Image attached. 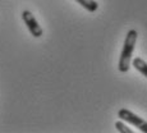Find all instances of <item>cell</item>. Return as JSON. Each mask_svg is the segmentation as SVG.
I'll list each match as a JSON object with an SVG mask.
<instances>
[{"label":"cell","mask_w":147,"mask_h":133,"mask_svg":"<svg viewBox=\"0 0 147 133\" xmlns=\"http://www.w3.org/2000/svg\"><path fill=\"white\" fill-rule=\"evenodd\" d=\"M138 38V32L136 30H129L125 36L123 45V50H121L120 58H119V64H118V69L120 73H127L131 68V61H132V55L134 51L136 42Z\"/></svg>","instance_id":"1"},{"label":"cell","mask_w":147,"mask_h":133,"mask_svg":"<svg viewBox=\"0 0 147 133\" xmlns=\"http://www.w3.org/2000/svg\"><path fill=\"white\" fill-rule=\"evenodd\" d=\"M118 117H119L121 120L128 122L129 124H132L133 127L138 128L140 131L147 133V122L145 119H142L141 117H138V115H136L134 113H132L131 110L123 107V109H120L119 111H118Z\"/></svg>","instance_id":"2"},{"label":"cell","mask_w":147,"mask_h":133,"mask_svg":"<svg viewBox=\"0 0 147 133\" xmlns=\"http://www.w3.org/2000/svg\"><path fill=\"white\" fill-rule=\"evenodd\" d=\"M22 19H23L24 24L27 26L28 31H30V33L33 37H36V38L41 37L42 33H44L42 27L38 24L37 19L35 18V16H33L30 10H23V12H22Z\"/></svg>","instance_id":"3"},{"label":"cell","mask_w":147,"mask_h":133,"mask_svg":"<svg viewBox=\"0 0 147 133\" xmlns=\"http://www.w3.org/2000/svg\"><path fill=\"white\" fill-rule=\"evenodd\" d=\"M76 1L90 13H95L98 9V4L96 0H76Z\"/></svg>","instance_id":"4"},{"label":"cell","mask_w":147,"mask_h":133,"mask_svg":"<svg viewBox=\"0 0 147 133\" xmlns=\"http://www.w3.org/2000/svg\"><path fill=\"white\" fill-rule=\"evenodd\" d=\"M132 63V65H133L136 69L138 70V72L141 73V74H143L145 77L147 78V63L143 59H141V58H134L133 60L131 61Z\"/></svg>","instance_id":"5"},{"label":"cell","mask_w":147,"mask_h":133,"mask_svg":"<svg viewBox=\"0 0 147 133\" xmlns=\"http://www.w3.org/2000/svg\"><path fill=\"white\" fill-rule=\"evenodd\" d=\"M115 128H117V131L120 132V133H133V131L129 129L123 122H117V123H115Z\"/></svg>","instance_id":"6"}]
</instances>
